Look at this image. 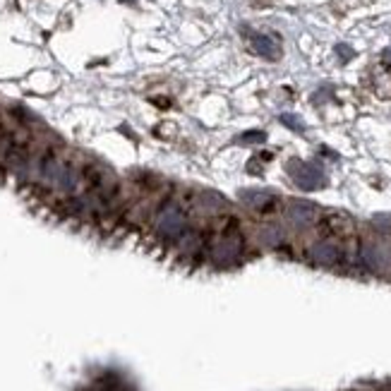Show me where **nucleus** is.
Here are the masks:
<instances>
[{"mask_svg":"<svg viewBox=\"0 0 391 391\" xmlns=\"http://www.w3.org/2000/svg\"><path fill=\"white\" fill-rule=\"evenodd\" d=\"M188 228V216L178 202H166L154 216V233L161 241H178L180 233Z\"/></svg>","mask_w":391,"mask_h":391,"instance_id":"obj_1","label":"nucleus"},{"mask_svg":"<svg viewBox=\"0 0 391 391\" xmlns=\"http://www.w3.org/2000/svg\"><path fill=\"white\" fill-rule=\"evenodd\" d=\"M243 255V241L241 236H223L221 241H216L209 250V257H212L214 264L219 267H228V264L238 262Z\"/></svg>","mask_w":391,"mask_h":391,"instance_id":"obj_2","label":"nucleus"},{"mask_svg":"<svg viewBox=\"0 0 391 391\" xmlns=\"http://www.w3.org/2000/svg\"><path fill=\"white\" fill-rule=\"evenodd\" d=\"M293 178H295L298 188L302 190H317L324 185V173L315 166H307V164H293L291 168Z\"/></svg>","mask_w":391,"mask_h":391,"instance_id":"obj_3","label":"nucleus"},{"mask_svg":"<svg viewBox=\"0 0 391 391\" xmlns=\"http://www.w3.org/2000/svg\"><path fill=\"white\" fill-rule=\"evenodd\" d=\"M286 216L293 226H300V228L312 226V223L317 221V207L312 202H300V199H295V202L288 204Z\"/></svg>","mask_w":391,"mask_h":391,"instance_id":"obj_4","label":"nucleus"},{"mask_svg":"<svg viewBox=\"0 0 391 391\" xmlns=\"http://www.w3.org/2000/svg\"><path fill=\"white\" fill-rule=\"evenodd\" d=\"M307 255H310V260L315 264H320V267H334V264L341 262V250L334 245V243H315V245L307 250Z\"/></svg>","mask_w":391,"mask_h":391,"instance_id":"obj_5","label":"nucleus"},{"mask_svg":"<svg viewBox=\"0 0 391 391\" xmlns=\"http://www.w3.org/2000/svg\"><path fill=\"white\" fill-rule=\"evenodd\" d=\"M241 199L252 209H271L276 202V194L267 192V190H243Z\"/></svg>","mask_w":391,"mask_h":391,"instance_id":"obj_6","label":"nucleus"},{"mask_svg":"<svg viewBox=\"0 0 391 391\" xmlns=\"http://www.w3.org/2000/svg\"><path fill=\"white\" fill-rule=\"evenodd\" d=\"M252 48H255L260 56L264 58H278L281 56V46L273 36H267V34H252Z\"/></svg>","mask_w":391,"mask_h":391,"instance_id":"obj_7","label":"nucleus"},{"mask_svg":"<svg viewBox=\"0 0 391 391\" xmlns=\"http://www.w3.org/2000/svg\"><path fill=\"white\" fill-rule=\"evenodd\" d=\"M202 209H209V212H221V209H226V199L216 192H204L202 194Z\"/></svg>","mask_w":391,"mask_h":391,"instance_id":"obj_8","label":"nucleus"},{"mask_svg":"<svg viewBox=\"0 0 391 391\" xmlns=\"http://www.w3.org/2000/svg\"><path fill=\"white\" fill-rule=\"evenodd\" d=\"M264 241H269L271 245H276V243H281V233H278L276 228H269V231H264Z\"/></svg>","mask_w":391,"mask_h":391,"instance_id":"obj_9","label":"nucleus"},{"mask_svg":"<svg viewBox=\"0 0 391 391\" xmlns=\"http://www.w3.org/2000/svg\"><path fill=\"white\" fill-rule=\"evenodd\" d=\"M243 142H264V132H250V135H243Z\"/></svg>","mask_w":391,"mask_h":391,"instance_id":"obj_10","label":"nucleus"},{"mask_svg":"<svg viewBox=\"0 0 391 391\" xmlns=\"http://www.w3.org/2000/svg\"><path fill=\"white\" fill-rule=\"evenodd\" d=\"M281 120H283L286 125H293V130H302V123H298V120L293 118V115H283Z\"/></svg>","mask_w":391,"mask_h":391,"instance_id":"obj_11","label":"nucleus"}]
</instances>
